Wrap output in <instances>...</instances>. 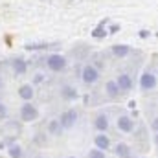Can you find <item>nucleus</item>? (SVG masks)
I'll return each mask as SVG.
<instances>
[{"mask_svg":"<svg viewBox=\"0 0 158 158\" xmlns=\"http://www.w3.org/2000/svg\"><path fill=\"white\" fill-rule=\"evenodd\" d=\"M44 64H46V70L53 72V74H61L63 70H66L68 66V59L63 55V53H50L44 57Z\"/></svg>","mask_w":158,"mask_h":158,"instance_id":"obj_1","label":"nucleus"},{"mask_svg":"<svg viewBox=\"0 0 158 158\" xmlns=\"http://www.w3.org/2000/svg\"><path fill=\"white\" fill-rule=\"evenodd\" d=\"M40 118V112L39 109L31 103V101H24L19 109V119L20 123H33Z\"/></svg>","mask_w":158,"mask_h":158,"instance_id":"obj_2","label":"nucleus"},{"mask_svg":"<svg viewBox=\"0 0 158 158\" xmlns=\"http://www.w3.org/2000/svg\"><path fill=\"white\" fill-rule=\"evenodd\" d=\"M81 81L86 85V86H92V85H96L99 77H101V72L94 66V64H90V63H86L83 68H81Z\"/></svg>","mask_w":158,"mask_h":158,"instance_id":"obj_3","label":"nucleus"},{"mask_svg":"<svg viewBox=\"0 0 158 158\" xmlns=\"http://www.w3.org/2000/svg\"><path fill=\"white\" fill-rule=\"evenodd\" d=\"M138 85H140V90H142V92H151V90H155L158 86L156 74H153L151 70H143V72L140 74Z\"/></svg>","mask_w":158,"mask_h":158,"instance_id":"obj_4","label":"nucleus"},{"mask_svg":"<svg viewBox=\"0 0 158 158\" xmlns=\"http://www.w3.org/2000/svg\"><path fill=\"white\" fill-rule=\"evenodd\" d=\"M77 110L76 109H68V110H64V112H61L59 114V121H61V125H63V129L64 131H68V129H72L76 123H77Z\"/></svg>","mask_w":158,"mask_h":158,"instance_id":"obj_5","label":"nucleus"},{"mask_svg":"<svg viewBox=\"0 0 158 158\" xmlns=\"http://www.w3.org/2000/svg\"><path fill=\"white\" fill-rule=\"evenodd\" d=\"M59 98H61L63 101H76V99L79 98V90L74 86V85L64 83V85L59 86Z\"/></svg>","mask_w":158,"mask_h":158,"instance_id":"obj_6","label":"nucleus"},{"mask_svg":"<svg viewBox=\"0 0 158 158\" xmlns=\"http://www.w3.org/2000/svg\"><path fill=\"white\" fill-rule=\"evenodd\" d=\"M116 127H118V131H121L123 134H132L134 132V129H136V125H134V121L131 116H127V114H121L116 121Z\"/></svg>","mask_w":158,"mask_h":158,"instance_id":"obj_7","label":"nucleus"},{"mask_svg":"<svg viewBox=\"0 0 158 158\" xmlns=\"http://www.w3.org/2000/svg\"><path fill=\"white\" fill-rule=\"evenodd\" d=\"M92 125H94V129H96L98 132H107V131H109V127H110L109 114H105V112L96 114V116H94V119H92Z\"/></svg>","mask_w":158,"mask_h":158,"instance_id":"obj_8","label":"nucleus"},{"mask_svg":"<svg viewBox=\"0 0 158 158\" xmlns=\"http://www.w3.org/2000/svg\"><path fill=\"white\" fill-rule=\"evenodd\" d=\"M17 96H19L22 101H33V98H35V85H31V83L20 85L19 90H17Z\"/></svg>","mask_w":158,"mask_h":158,"instance_id":"obj_9","label":"nucleus"},{"mask_svg":"<svg viewBox=\"0 0 158 158\" xmlns=\"http://www.w3.org/2000/svg\"><path fill=\"white\" fill-rule=\"evenodd\" d=\"M114 81H116V85H118V88H119L121 94H127V92L132 90V77H131L129 74L121 72V74H118V77L114 79Z\"/></svg>","mask_w":158,"mask_h":158,"instance_id":"obj_10","label":"nucleus"},{"mask_svg":"<svg viewBox=\"0 0 158 158\" xmlns=\"http://www.w3.org/2000/svg\"><path fill=\"white\" fill-rule=\"evenodd\" d=\"M11 72L15 76H26L28 74V63L22 57H13L11 59Z\"/></svg>","mask_w":158,"mask_h":158,"instance_id":"obj_11","label":"nucleus"},{"mask_svg":"<svg viewBox=\"0 0 158 158\" xmlns=\"http://www.w3.org/2000/svg\"><path fill=\"white\" fill-rule=\"evenodd\" d=\"M94 147H98V149H101V151H109L110 147H112V142H110V138L105 134V132H98L96 136H94Z\"/></svg>","mask_w":158,"mask_h":158,"instance_id":"obj_12","label":"nucleus"},{"mask_svg":"<svg viewBox=\"0 0 158 158\" xmlns=\"http://www.w3.org/2000/svg\"><path fill=\"white\" fill-rule=\"evenodd\" d=\"M131 52H132V48L129 44H112L110 46V53L118 59H125L127 55H131Z\"/></svg>","mask_w":158,"mask_h":158,"instance_id":"obj_13","label":"nucleus"},{"mask_svg":"<svg viewBox=\"0 0 158 158\" xmlns=\"http://www.w3.org/2000/svg\"><path fill=\"white\" fill-rule=\"evenodd\" d=\"M112 151H114V155L118 158H134L132 153H131V145L125 143V142H118V143L112 147Z\"/></svg>","mask_w":158,"mask_h":158,"instance_id":"obj_14","label":"nucleus"},{"mask_svg":"<svg viewBox=\"0 0 158 158\" xmlns=\"http://www.w3.org/2000/svg\"><path fill=\"white\" fill-rule=\"evenodd\" d=\"M46 132L50 134V136H63V132H64V129H63V125H61V121L57 118L50 119L48 121V125H46Z\"/></svg>","mask_w":158,"mask_h":158,"instance_id":"obj_15","label":"nucleus"},{"mask_svg":"<svg viewBox=\"0 0 158 158\" xmlns=\"http://www.w3.org/2000/svg\"><path fill=\"white\" fill-rule=\"evenodd\" d=\"M105 94H107V98H110V99H118L119 96H121V92H119V88H118V85H116L114 79H109V81L105 83Z\"/></svg>","mask_w":158,"mask_h":158,"instance_id":"obj_16","label":"nucleus"},{"mask_svg":"<svg viewBox=\"0 0 158 158\" xmlns=\"http://www.w3.org/2000/svg\"><path fill=\"white\" fill-rule=\"evenodd\" d=\"M6 151H7L9 158H24V149H22V145L17 143V142L7 143V145H6Z\"/></svg>","mask_w":158,"mask_h":158,"instance_id":"obj_17","label":"nucleus"},{"mask_svg":"<svg viewBox=\"0 0 158 158\" xmlns=\"http://www.w3.org/2000/svg\"><path fill=\"white\" fill-rule=\"evenodd\" d=\"M50 46H53V44H48V42H28L24 46V50H28V52H40V50H48Z\"/></svg>","mask_w":158,"mask_h":158,"instance_id":"obj_18","label":"nucleus"},{"mask_svg":"<svg viewBox=\"0 0 158 158\" xmlns=\"http://www.w3.org/2000/svg\"><path fill=\"white\" fill-rule=\"evenodd\" d=\"M86 158H107V155H105V151L94 147V149H90V151L86 153Z\"/></svg>","mask_w":158,"mask_h":158,"instance_id":"obj_19","label":"nucleus"},{"mask_svg":"<svg viewBox=\"0 0 158 158\" xmlns=\"http://www.w3.org/2000/svg\"><path fill=\"white\" fill-rule=\"evenodd\" d=\"M6 129L7 131H17V134H19L20 132V121H7Z\"/></svg>","mask_w":158,"mask_h":158,"instance_id":"obj_20","label":"nucleus"},{"mask_svg":"<svg viewBox=\"0 0 158 158\" xmlns=\"http://www.w3.org/2000/svg\"><path fill=\"white\" fill-rule=\"evenodd\" d=\"M7 116H9V110H7L6 103H2V101H0V121L7 119Z\"/></svg>","mask_w":158,"mask_h":158,"instance_id":"obj_21","label":"nucleus"},{"mask_svg":"<svg viewBox=\"0 0 158 158\" xmlns=\"http://www.w3.org/2000/svg\"><path fill=\"white\" fill-rule=\"evenodd\" d=\"M151 129H153V132H158V116L153 118V121H151Z\"/></svg>","mask_w":158,"mask_h":158,"instance_id":"obj_22","label":"nucleus"},{"mask_svg":"<svg viewBox=\"0 0 158 158\" xmlns=\"http://www.w3.org/2000/svg\"><path fill=\"white\" fill-rule=\"evenodd\" d=\"M40 81H44V76H42V74H37V76L33 77V83H31V85H37V83H40Z\"/></svg>","mask_w":158,"mask_h":158,"instance_id":"obj_23","label":"nucleus"},{"mask_svg":"<svg viewBox=\"0 0 158 158\" xmlns=\"http://www.w3.org/2000/svg\"><path fill=\"white\" fill-rule=\"evenodd\" d=\"M116 31H119V24H112L110 26V33H116Z\"/></svg>","mask_w":158,"mask_h":158,"instance_id":"obj_24","label":"nucleus"},{"mask_svg":"<svg viewBox=\"0 0 158 158\" xmlns=\"http://www.w3.org/2000/svg\"><path fill=\"white\" fill-rule=\"evenodd\" d=\"M6 86V81H4V77H2V74H0V90Z\"/></svg>","mask_w":158,"mask_h":158,"instance_id":"obj_25","label":"nucleus"},{"mask_svg":"<svg viewBox=\"0 0 158 158\" xmlns=\"http://www.w3.org/2000/svg\"><path fill=\"white\" fill-rule=\"evenodd\" d=\"M153 142H155V145L158 147V132H155V138H153Z\"/></svg>","mask_w":158,"mask_h":158,"instance_id":"obj_26","label":"nucleus"},{"mask_svg":"<svg viewBox=\"0 0 158 158\" xmlns=\"http://www.w3.org/2000/svg\"><path fill=\"white\" fill-rule=\"evenodd\" d=\"M0 149H6V143H4V140H0Z\"/></svg>","mask_w":158,"mask_h":158,"instance_id":"obj_27","label":"nucleus"},{"mask_svg":"<svg viewBox=\"0 0 158 158\" xmlns=\"http://www.w3.org/2000/svg\"><path fill=\"white\" fill-rule=\"evenodd\" d=\"M66 158H77V156H66Z\"/></svg>","mask_w":158,"mask_h":158,"instance_id":"obj_28","label":"nucleus"},{"mask_svg":"<svg viewBox=\"0 0 158 158\" xmlns=\"http://www.w3.org/2000/svg\"><path fill=\"white\" fill-rule=\"evenodd\" d=\"M33 158H42V156H33Z\"/></svg>","mask_w":158,"mask_h":158,"instance_id":"obj_29","label":"nucleus"},{"mask_svg":"<svg viewBox=\"0 0 158 158\" xmlns=\"http://www.w3.org/2000/svg\"><path fill=\"white\" fill-rule=\"evenodd\" d=\"M0 134H2V131H0Z\"/></svg>","mask_w":158,"mask_h":158,"instance_id":"obj_30","label":"nucleus"}]
</instances>
